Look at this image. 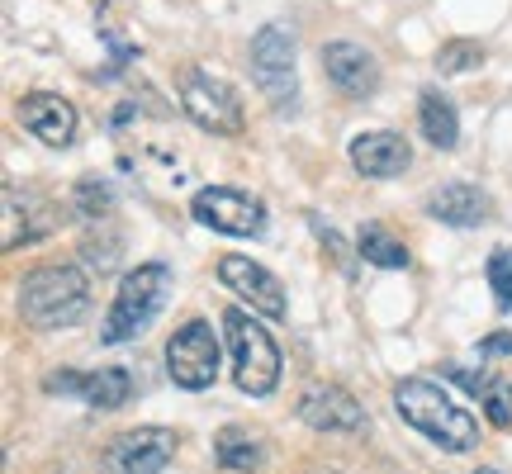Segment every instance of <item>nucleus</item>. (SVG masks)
<instances>
[{"instance_id":"nucleus-1","label":"nucleus","mask_w":512,"mask_h":474,"mask_svg":"<svg viewBox=\"0 0 512 474\" xmlns=\"http://www.w3.org/2000/svg\"><path fill=\"white\" fill-rule=\"evenodd\" d=\"M394 408L408 427H418L427 441H437L441 451L465 456L479 446V422L475 413H465V403H456L437 380L427 375H408L394 384Z\"/></svg>"},{"instance_id":"nucleus-2","label":"nucleus","mask_w":512,"mask_h":474,"mask_svg":"<svg viewBox=\"0 0 512 474\" xmlns=\"http://www.w3.org/2000/svg\"><path fill=\"white\" fill-rule=\"evenodd\" d=\"M19 313H24V323L38 332L76 328V323L91 313V280H86V271L72 266V261L38 266V271H29L24 285H19Z\"/></svg>"},{"instance_id":"nucleus-3","label":"nucleus","mask_w":512,"mask_h":474,"mask_svg":"<svg viewBox=\"0 0 512 474\" xmlns=\"http://www.w3.org/2000/svg\"><path fill=\"white\" fill-rule=\"evenodd\" d=\"M176 290V271L166 261H143L138 271H128L114 290V304L105 313V328H100V342L110 347H124L133 337H143L152 328V318L166 309V299Z\"/></svg>"},{"instance_id":"nucleus-4","label":"nucleus","mask_w":512,"mask_h":474,"mask_svg":"<svg viewBox=\"0 0 512 474\" xmlns=\"http://www.w3.org/2000/svg\"><path fill=\"white\" fill-rule=\"evenodd\" d=\"M223 337H228V351H233V380H238L242 394H252V399L275 394L285 361H280V347H275L271 332L261 328L247 309H223Z\"/></svg>"},{"instance_id":"nucleus-5","label":"nucleus","mask_w":512,"mask_h":474,"mask_svg":"<svg viewBox=\"0 0 512 474\" xmlns=\"http://www.w3.org/2000/svg\"><path fill=\"white\" fill-rule=\"evenodd\" d=\"M181 110L185 119L204 133H219V138H233L247 124V110H242V95L223 81V76L204 72V67H181Z\"/></svg>"},{"instance_id":"nucleus-6","label":"nucleus","mask_w":512,"mask_h":474,"mask_svg":"<svg viewBox=\"0 0 512 474\" xmlns=\"http://www.w3.org/2000/svg\"><path fill=\"white\" fill-rule=\"evenodd\" d=\"M195 223H204L209 233L223 237H261L266 233V204L238 190V185H204L200 195L190 200Z\"/></svg>"},{"instance_id":"nucleus-7","label":"nucleus","mask_w":512,"mask_h":474,"mask_svg":"<svg viewBox=\"0 0 512 474\" xmlns=\"http://www.w3.org/2000/svg\"><path fill=\"white\" fill-rule=\"evenodd\" d=\"M219 356H223V347H219V337H214V328L204 318H190L166 342V375L181 384V389H209V384L219 380Z\"/></svg>"},{"instance_id":"nucleus-8","label":"nucleus","mask_w":512,"mask_h":474,"mask_svg":"<svg viewBox=\"0 0 512 474\" xmlns=\"http://www.w3.org/2000/svg\"><path fill=\"white\" fill-rule=\"evenodd\" d=\"M252 76L271 105H280V110L294 105L299 76H294V29L290 24H266V29L252 38Z\"/></svg>"},{"instance_id":"nucleus-9","label":"nucleus","mask_w":512,"mask_h":474,"mask_svg":"<svg viewBox=\"0 0 512 474\" xmlns=\"http://www.w3.org/2000/svg\"><path fill=\"white\" fill-rule=\"evenodd\" d=\"M176 446L171 427H128L105 446V474H157L176 460Z\"/></svg>"},{"instance_id":"nucleus-10","label":"nucleus","mask_w":512,"mask_h":474,"mask_svg":"<svg viewBox=\"0 0 512 474\" xmlns=\"http://www.w3.org/2000/svg\"><path fill=\"white\" fill-rule=\"evenodd\" d=\"M219 280L238 294V299H247L252 313H261V318H275V323H280V318L290 313V304H285V285H280L261 261H252V256H238V252L219 256Z\"/></svg>"},{"instance_id":"nucleus-11","label":"nucleus","mask_w":512,"mask_h":474,"mask_svg":"<svg viewBox=\"0 0 512 474\" xmlns=\"http://www.w3.org/2000/svg\"><path fill=\"white\" fill-rule=\"evenodd\" d=\"M294 413L313 432H366V408L342 384H323V380L309 384L299 394V403H294Z\"/></svg>"},{"instance_id":"nucleus-12","label":"nucleus","mask_w":512,"mask_h":474,"mask_svg":"<svg viewBox=\"0 0 512 474\" xmlns=\"http://www.w3.org/2000/svg\"><path fill=\"white\" fill-rule=\"evenodd\" d=\"M347 157L356 166V176H366V181H394V176H403L413 166V147L394 128H366V133L351 138Z\"/></svg>"},{"instance_id":"nucleus-13","label":"nucleus","mask_w":512,"mask_h":474,"mask_svg":"<svg viewBox=\"0 0 512 474\" xmlns=\"http://www.w3.org/2000/svg\"><path fill=\"white\" fill-rule=\"evenodd\" d=\"M323 67H328V81L351 100H366V95L380 91V62L370 48L351 43V38H337L323 48Z\"/></svg>"},{"instance_id":"nucleus-14","label":"nucleus","mask_w":512,"mask_h":474,"mask_svg":"<svg viewBox=\"0 0 512 474\" xmlns=\"http://www.w3.org/2000/svg\"><path fill=\"white\" fill-rule=\"evenodd\" d=\"M0 200H5V252H19V247H29V242H38V237H48L57 228L53 204L29 195V190L19 195V185H5Z\"/></svg>"},{"instance_id":"nucleus-15","label":"nucleus","mask_w":512,"mask_h":474,"mask_svg":"<svg viewBox=\"0 0 512 474\" xmlns=\"http://www.w3.org/2000/svg\"><path fill=\"white\" fill-rule=\"evenodd\" d=\"M19 124L29 128L38 143L67 147L76 138L81 119H76L72 100H62V95H53V91H34V95H24V100H19Z\"/></svg>"},{"instance_id":"nucleus-16","label":"nucleus","mask_w":512,"mask_h":474,"mask_svg":"<svg viewBox=\"0 0 512 474\" xmlns=\"http://www.w3.org/2000/svg\"><path fill=\"white\" fill-rule=\"evenodd\" d=\"M427 214L437 223H451V228H479L489 219V195L470 181H451L427 200Z\"/></svg>"},{"instance_id":"nucleus-17","label":"nucleus","mask_w":512,"mask_h":474,"mask_svg":"<svg viewBox=\"0 0 512 474\" xmlns=\"http://www.w3.org/2000/svg\"><path fill=\"white\" fill-rule=\"evenodd\" d=\"M214 460L233 474H256L266 465V441L256 437L252 427H223L214 437Z\"/></svg>"},{"instance_id":"nucleus-18","label":"nucleus","mask_w":512,"mask_h":474,"mask_svg":"<svg viewBox=\"0 0 512 474\" xmlns=\"http://www.w3.org/2000/svg\"><path fill=\"white\" fill-rule=\"evenodd\" d=\"M418 124H422V138H427L432 147H441V152H451V147L460 143V114L441 91H422Z\"/></svg>"},{"instance_id":"nucleus-19","label":"nucleus","mask_w":512,"mask_h":474,"mask_svg":"<svg viewBox=\"0 0 512 474\" xmlns=\"http://www.w3.org/2000/svg\"><path fill=\"white\" fill-rule=\"evenodd\" d=\"M133 399V380H128L124 365H105V370H86L81 380V403H91L100 413H114Z\"/></svg>"},{"instance_id":"nucleus-20","label":"nucleus","mask_w":512,"mask_h":474,"mask_svg":"<svg viewBox=\"0 0 512 474\" xmlns=\"http://www.w3.org/2000/svg\"><path fill=\"white\" fill-rule=\"evenodd\" d=\"M356 247H361V261L370 266H380V271H403L413 256L403 247L399 237L389 233L384 223H361V233H356Z\"/></svg>"},{"instance_id":"nucleus-21","label":"nucleus","mask_w":512,"mask_h":474,"mask_svg":"<svg viewBox=\"0 0 512 474\" xmlns=\"http://www.w3.org/2000/svg\"><path fill=\"white\" fill-rule=\"evenodd\" d=\"M119 252H124V242H119V233H114L110 223H91V233L81 237V256H86V266L100 275L114 271Z\"/></svg>"},{"instance_id":"nucleus-22","label":"nucleus","mask_w":512,"mask_h":474,"mask_svg":"<svg viewBox=\"0 0 512 474\" xmlns=\"http://www.w3.org/2000/svg\"><path fill=\"white\" fill-rule=\"evenodd\" d=\"M479 62H484V43H475V38H446L437 48V72L441 76L479 72Z\"/></svg>"},{"instance_id":"nucleus-23","label":"nucleus","mask_w":512,"mask_h":474,"mask_svg":"<svg viewBox=\"0 0 512 474\" xmlns=\"http://www.w3.org/2000/svg\"><path fill=\"white\" fill-rule=\"evenodd\" d=\"M110 209H114V195H110V185H105V181L86 176V181L76 185V214H81V219L105 223V219H110Z\"/></svg>"},{"instance_id":"nucleus-24","label":"nucleus","mask_w":512,"mask_h":474,"mask_svg":"<svg viewBox=\"0 0 512 474\" xmlns=\"http://www.w3.org/2000/svg\"><path fill=\"white\" fill-rule=\"evenodd\" d=\"M484 275H489L494 304L508 313L512 309V247H494V252H489V266H484Z\"/></svg>"},{"instance_id":"nucleus-25","label":"nucleus","mask_w":512,"mask_h":474,"mask_svg":"<svg viewBox=\"0 0 512 474\" xmlns=\"http://www.w3.org/2000/svg\"><path fill=\"white\" fill-rule=\"evenodd\" d=\"M479 403H484V413H489V422H494L498 432H503V427H512V380L489 375V389L479 394Z\"/></svg>"},{"instance_id":"nucleus-26","label":"nucleus","mask_w":512,"mask_h":474,"mask_svg":"<svg viewBox=\"0 0 512 474\" xmlns=\"http://www.w3.org/2000/svg\"><path fill=\"white\" fill-rule=\"evenodd\" d=\"M446 380H456L460 389H465V394H484V389H489V375H475V370H465V365H451V370H446Z\"/></svg>"},{"instance_id":"nucleus-27","label":"nucleus","mask_w":512,"mask_h":474,"mask_svg":"<svg viewBox=\"0 0 512 474\" xmlns=\"http://www.w3.org/2000/svg\"><path fill=\"white\" fill-rule=\"evenodd\" d=\"M479 356H512V332H489V337H479Z\"/></svg>"},{"instance_id":"nucleus-28","label":"nucleus","mask_w":512,"mask_h":474,"mask_svg":"<svg viewBox=\"0 0 512 474\" xmlns=\"http://www.w3.org/2000/svg\"><path fill=\"white\" fill-rule=\"evenodd\" d=\"M475 474H498V470H489V465H484V470H475Z\"/></svg>"},{"instance_id":"nucleus-29","label":"nucleus","mask_w":512,"mask_h":474,"mask_svg":"<svg viewBox=\"0 0 512 474\" xmlns=\"http://www.w3.org/2000/svg\"><path fill=\"white\" fill-rule=\"evenodd\" d=\"M313 474H323V470H313ZM328 474H332V470H328Z\"/></svg>"}]
</instances>
